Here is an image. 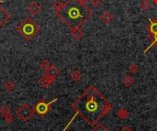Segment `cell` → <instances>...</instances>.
I'll list each match as a JSON object with an SVG mask.
<instances>
[{
    "instance_id": "cell-3",
    "label": "cell",
    "mask_w": 157,
    "mask_h": 131,
    "mask_svg": "<svg viewBox=\"0 0 157 131\" xmlns=\"http://www.w3.org/2000/svg\"><path fill=\"white\" fill-rule=\"evenodd\" d=\"M17 31L27 41L33 39L36 35L40 31V28L31 17H26L17 27Z\"/></svg>"
},
{
    "instance_id": "cell-13",
    "label": "cell",
    "mask_w": 157,
    "mask_h": 131,
    "mask_svg": "<svg viewBox=\"0 0 157 131\" xmlns=\"http://www.w3.org/2000/svg\"><path fill=\"white\" fill-rule=\"evenodd\" d=\"M60 70L56 67V66H54V65H51V67L49 68V70H48V72L47 73H48L50 76H52V78H56L57 76H59L60 75Z\"/></svg>"
},
{
    "instance_id": "cell-4",
    "label": "cell",
    "mask_w": 157,
    "mask_h": 131,
    "mask_svg": "<svg viewBox=\"0 0 157 131\" xmlns=\"http://www.w3.org/2000/svg\"><path fill=\"white\" fill-rule=\"evenodd\" d=\"M56 101H58V98H54L51 102H46L44 99H40L33 107L34 113H37L40 117H45L52 110V105Z\"/></svg>"
},
{
    "instance_id": "cell-24",
    "label": "cell",
    "mask_w": 157,
    "mask_h": 131,
    "mask_svg": "<svg viewBox=\"0 0 157 131\" xmlns=\"http://www.w3.org/2000/svg\"><path fill=\"white\" fill-rule=\"evenodd\" d=\"M4 120L5 122H6L7 124H12L14 122V118L11 114L9 115H6V116H4Z\"/></svg>"
},
{
    "instance_id": "cell-22",
    "label": "cell",
    "mask_w": 157,
    "mask_h": 131,
    "mask_svg": "<svg viewBox=\"0 0 157 131\" xmlns=\"http://www.w3.org/2000/svg\"><path fill=\"white\" fill-rule=\"evenodd\" d=\"M92 131H108V129H107L103 124L98 123L96 126H94V127H93Z\"/></svg>"
},
{
    "instance_id": "cell-6",
    "label": "cell",
    "mask_w": 157,
    "mask_h": 131,
    "mask_svg": "<svg viewBox=\"0 0 157 131\" xmlns=\"http://www.w3.org/2000/svg\"><path fill=\"white\" fill-rule=\"evenodd\" d=\"M54 78L50 76L48 73H44L38 81V84L42 87H49L54 83Z\"/></svg>"
},
{
    "instance_id": "cell-19",
    "label": "cell",
    "mask_w": 157,
    "mask_h": 131,
    "mask_svg": "<svg viewBox=\"0 0 157 131\" xmlns=\"http://www.w3.org/2000/svg\"><path fill=\"white\" fill-rule=\"evenodd\" d=\"M149 39L151 40V45H150L148 48H146V49L144 50V53H146V52H147V51L152 48V47H154V46H155V47L157 49V34L156 35H155L154 37H152L151 39Z\"/></svg>"
},
{
    "instance_id": "cell-27",
    "label": "cell",
    "mask_w": 157,
    "mask_h": 131,
    "mask_svg": "<svg viewBox=\"0 0 157 131\" xmlns=\"http://www.w3.org/2000/svg\"><path fill=\"white\" fill-rule=\"evenodd\" d=\"M121 131H132V129L130 127H128V126H125V127H123V128L121 129Z\"/></svg>"
},
{
    "instance_id": "cell-17",
    "label": "cell",
    "mask_w": 157,
    "mask_h": 131,
    "mask_svg": "<svg viewBox=\"0 0 157 131\" xmlns=\"http://www.w3.org/2000/svg\"><path fill=\"white\" fill-rule=\"evenodd\" d=\"M139 6H140V8H141L142 10L147 11V10H150V9H151L152 5H151V3H150L148 0H143V1L140 3Z\"/></svg>"
},
{
    "instance_id": "cell-14",
    "label": "cell",
    "mask_w": 157,
    "mask_h": 131,
    "mask_svg": "<svg viewBox=\"0 0 157 131\" xmlns=\"http://www.w3.org/2000/svg\"><path fill=\"white\" fill-rule=\"evenodd\" d=\"M70 78H71L75 83H77V82H79V81L81 80V78H82V73H81V72L78 71V70H74V71H72L71 73H70Z\"/></svg>"
},
{
    "instance_id": "cell-9",
    "label": "cell",
    "mask_w": 157,
    "mask_h": 131,
    "mask_svg": "<svg viewBox=\"0 0 157 131\" xmlns=\"http://www.w3.org/2000/svg\"><path fill=\"white\" fill-rule=\"evenodd\" d=\"M40 6L37 3V2H31L28 7H27V10L28 12L31 15V16H36L38 15L40 12Z\"/></svg>"
},
{
    "instance_id": "cell-21",
    "label": "cell",
    "mask_w": 157,
    "mask_h": 131,
    "mask_svg": "<svg viewBox=\"0 0 157 131\" xmlns=\"http://www.w3.org/2000/svg\"><path fill=\"white\" fill-rule=\"evenodd\" d=\"M0 113H1V115L4 117V116H6V115L11 114V109L9 108V107H8V106L4 105V106L0 108Z\"/></svg>"
},
{
    "instance_id": "cell-25",
    "label": "cell",
    "mask_w": 157,
    "mask_h": 131,
    "mask_svg": "<svg viewBox=\"0 0 157 131\" xmlns=\"http://www.w3.org/2000/svg\"><path fill=\"white\" fill-rule=\"evenodd\" d=\"M92 6H94L95 8L99 7L102 5V0H90Z\"/></svg>"
},
{
    "instance_id": "cell-1",
    "label": "cell",
    "mask_w": 157,
    "mask_h": 131,
    "mask_svg": "<svg viewBox=\"0 0 157 131\" xmlns=\"http://www.w3.org/2000/svg\"><path fill=\"white\" fill-rule=\"evenodd\" d=\"M75 111L90 127L96 126L112 109V104L94 85H89L73 103Z\"/></svg>"
},
{
    "instance_id": "cell-16",
    "label": "cell",
    "mask_w": 157,
    "mask_h": 131,
    "mask_svg": "<svg viewBox=\"0 0 157 131\" xmlns=\"http://www.w3.org/2000/svg\"><path fill=\"white\" fill-rule=\"evenodd\" d=\"M4 87L7 92H13L15 90V88H16V84H15V83L13 81L8 80L4 84Z\"/></svg>"
},
{
    "instance_id": "cell-29",
    "label": "cell",
    "mask_w": 157,
    "mask_h": 131,
    "mask_svg": "<svg viewBox=\"0 0 157 131\" xmlns=\"http://www.w3.org/2000/svg\"><path fill=\"white\" fill-rule=\"evenodd\" d=\"M0 3H1V4H4V3H5V1H4V0H0Z\"/></svg>"
},
{
    "instance_id": "cell-28",
    "label": "cell",
    "mask_w": 157,
    "mask_h": 131,
    "mask_svg": "<svg viewBox=\"0 0 157 131\" xmlns=\"http://www.w3.org/2000/svg\"><path fill=\"white\" fill-rule=\"evenodd\" d=\"M153 2H154L155 5H157V0H153Z\"/></svg>"
},
{
    "instance_id": "cell-26",
    "label": "cell",
    "mask_w": 157,
    "mask_h": 131,
    "mask_svg": "<svg viewBox=\"0 0 157 131\" xmlns=\"http://www.w3.org/2000/svg\"><path fill=\"white\" fill-rule=\"evenodd\" d=\"M77 115H78V114H77V113H75V115H74V116H73V118H71V120H70V121H69V122H68V124H67V125H66V126H65V128H64V129H63V131H66V130H67V129H68V128H69V127H70V125H71V124H72V122H73V121H74V119H75V118H76V116H77Z\"/></svg>"
},
{
    "instance_id": "cell-12",
    "label": "cell",
    "mask_w": 157,
    "mask_h": 131,
    "mask_svg": "<svg viewBox=\"0 0 157 131\" xmlns=\"http://www.w3.org/2000/svg\"><path fill=\"white\" fill-rule=\"evenodd\" d=\"M130 116V112L126 108H120L117 112V117L121 120H126Z\"/></svg>"
},
{
    "instance_id": "cell-2",
    "label": "cell",
    "mask_w": 157,
    "mask_h": 131,
    "mask_svg": "<svg viewBox=\"0 0 157 131\" xmlns=\"http://www.w3.org/2000/svg\"><path fill=\"white\" fill-rule=\"evenodd\" d=\"M87 0H67L56 15L71 30L81 28L91 17L92 10L86 6Z\"/></svg>"
},
{
    "instance_id": "cell-10",
    "label": "cell",
    "mask_w": 157,
    "mask_h": 131,
    "mask_svg": "<svg viewBox=\"0 0 157 131\" xmlns=\"http://www.w3.org/2000/svg\"><path fill=\"white\" fill-rule=\"evenodd\" d=\"M113 19H114V16L109 11H104L102 15L100 16V20L106 25H109Z\"/></svg>"
},
{
    "instance_id": "cell-18",
    "label": "cell",
    "mask_w": 157,
    "mask_h": 131,
    "mask_svg": "<svg viewBox=\"0 0 157 131\" xmlns=\"http://www.w3.org/2000/svg\"><path fill=\"white\" fill-rule=\"evenodd\" d=\"M50 67H51V63H50L49 61H47V60H44V61L40 62V70L43 71V72H45V73L48 72V70H49Z\"/></svg>"
},
{
    "instance_id": "cell-8",
    "label": "cell",
    "mask_w": 157,
    "mask_h": 131,
    "mask_svg": "<svg viewBox=\"0 0 157 131\" xmlns=\"http://www.w3.org/2000/svg\"><path fill=\"white\" fill-rule=\"evenodd\" d=\"M11 19V14L4 7H0V26L6 25Z\"/></svg>"
},
{
    "instance_id": "cell-20",
    "label": "cell",
    "mask_w": 157,
    "mask_h": 131,
    "mask_svg": "<svg viewBox=\"0 0 157 131\" xmlns=\"http://www.w3.org/2000/svg\"><path fill=\"white\" fill-rule=\"evenodd\" d=\"M63 4L61 1H56V2L53 3L52 6H53V8H54V10H55V14H56V15L61 11V9L63 8Z\"/></svg>"
},
{
    "instance_id": "cell-7",
    "label": "cell",
    "mask_w": 157,
    "mask_h": 131,
    "mask_svg": "<svg viewBox=\"0 0 157 131\" xmlns=\"http://www.w3.org/2000/svg\"><path fill=\"white\" fill-rule=\"evenodd\" d=\"M148 31V39H151L157 34V19H149V24L146 27Z\"/></svg>"
},
{
    "instance_id": "cell-23",
    "label": "cell",
    "mask_w": 157,
    "mask_h": 131,
    "mask_svg": "<svg viewBox=\"0 0 157 131\" xmlns=\"http://www.w3.org/2000/svg\"><path fill=\"white\" fill-rule=\"evenodd\" d=\"M128 70H129V72L132 73H137L139 72V66H138L137 64H135V63H132V64L129 66Z\"/></svg>"
},
{
    "instance_id": "cell-11",
    "label": "cell",
    "mask_w": 157,
    "mask_h": 131,
    "mask_svg": "<svg viewBox=\"0 0 157 131\" xmlns=\"http://www.w3.org/2000/svg\"><path fill=\"white\" fill-rule=\"evenodd\" d=\"M84 31L81 29V28H74V29H72L71 30V35H72V37L75 39H76V40H79V39H81L83 37H84Z\"/></svg>"
},
{
    "instance_id": "cell-15",
    "label": "cell",
    "mask_w": 157,
    "mask_h": 131,
    "mask_svg": "<svg viewBox=\"0 0 157 131\" xmlns=\"http://www.w3.org/2000/svg\"><path fill=\"white\" fill-rule=\"evenodd\" d=\"M123 84L126 86V87H131V86H132L133 85V84H134V78L132 76V75H127L126 77H124V79H123Z\"/></svg>"
},
{
    "instance_id": "cell-5",
    "label": "cell",
    "mask_w": 157,
    "mask_h": 131,
    "mask_svg": "<svg viewBox=\"0 0 157 131\" xmlns=\"http://www.w3.org/2000/svg\"><path fill=\"white\" fill-rule=\"evenodd\" d=\"M17 117L24 122H28L31 119L34 115V110L31 108L27 103H24L20 106V107L16 111Z\"/></svg>"
}]
</instances>
